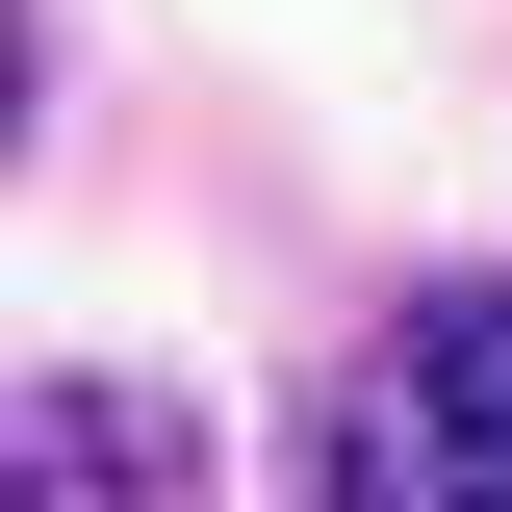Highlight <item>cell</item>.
<instances>
[{"mask_svg":"<svg viewBox=\"0 0 512 512\" xmlns=\"http://www.w3.org/2000/svg\"><path fill=\"white\" fill-rule=\"evenodd\" d=\"M0 512H205V436L154 384H26V436H0Z\"/></svg>","mask_w":512,"mask_h":512,"instance_id":"cell-2","label":"cell"},{"mask_svg":"<svg viewBox=\"0 0 512 512\" xmlns=\"http://www.w3.org/2000/svg\"><path fill=\"white\" fill-rule=\"evenodd\" d=\"M333 512H512V282H436L333 384Z\"/></svg>","mask_w":512,"mask_h":512,"instance_id":"cell-1","label":"cell"}]
</instances>
